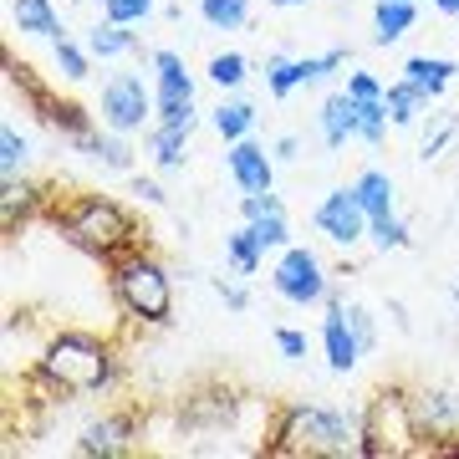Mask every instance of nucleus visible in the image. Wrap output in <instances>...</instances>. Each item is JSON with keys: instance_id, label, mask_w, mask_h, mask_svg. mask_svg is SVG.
Masks as SVG:
<instances>
[{"instance_id": "obj_11", "label": "nucleus", "mask_w": 459, "mask_h": 459, "mask_svg": "<svg viewBox=\"0 0 459 459\" xmlns=\"http://www.w3.org/2000/svg\"><path fill=\"white\" fill-rule=\"evenodd\" d=\"M225 169H230V179H235L240 195H265V189H276V153L265 143H255V138L225 143Z\"/></svg>"}, {"instance_id": "obj_40", "label": "nucleus", "mask_w": 459, "mask_h": 459, "mask_svg": "<svg viewBox=\"0 0 459 459\" xmlns=\"http://www.w3.org/2000/svg\"><path fill=\"white\" fill-rule=\"evenodd\" d=\"M214 291H220V301H225L230 312H246L250 307V291L240 286V281H214Z\"/></svg>"}, {"instance_id": "obj_44", "label": "nucleus", "mask_w": 459, "mask_h": 459, "mask_svg": "<svg viewBox=\"0 0 459 459\" xmlns=\"http://www.w3.org/2000/svg\"><path fill=\"white\" fill-rule=\"evenodd\" d=\"M434 11L439 16H459V0H434Z\"/></svg>"}, {"instance_id": "obj_26", "label": "nucleus", "mask_w": 459, "mask_h": 459, "mask_svg": "<svg viewBox=\"0 0 459 459\" xmlns=\"http://www.w3.org/2000/svg\"><path fill=\"white\" fill-rule=\"evenodd\" d=\"M352 189H358L368 220H373V214H394V179H388L383 169H362L358 179H352Z\"/></svg>"}, {"instance_id": "obj_27", "label": "nucleus", "mask_w": 459, "mask_h": 459, "mask_svg": "<svg viewBox=\"0 0 459 459\" xmlns=\"http://www.w3.org/2000/svg\"><path fill=\"white\" fill-rule=\"evenodd\" d=\"M204 77H210L220 92H235V87L250 77V56L246 51H214L210 66H204Z\"/></svg>"}, {"instance_id": "obj_46", "label": "nucleus", "mask_w": 459, "mask_h": 459, "mask_svg": "<svg viewBox=\"0 0 459 459\" xmlns=\"http://www.w3.org/2000/svg\"><path fill=\"white\" fill-rule=\"evenodd\" d=\"M455 312H459V286H455Z\"/></svg>"}, {"instance_id": "obj_35", "label": "nucleus", "mask_w": 459, "mask_h": 459, "mask_svg": "<svg viewBox=\"0 0 459 459\" xmlns=\"http://www.w3.org/2000/svg\"><path fill=\"white\" fill-rule=\"evenodd\" d=\"M153 5L159 0H102V16L117 21V26H143L153 16Z\"/></svg>"}, {"instance_id": "obj_15", "label": "nucleus", "mask_w": 459, "mask_h": 459, "mask_svg": "<svg viewBox=\"0 0 459 459\" xmlns=\"http://www.w3.org/2000/svg\"><path fill=\"white\" fill-rule=\"evenodd\" d=\"M11 26L21 36H36V41H62L66 36L56 0H11Z\"/></svg>"}, {"instance_id": "obj_23", "label": "nucleus", "mask_w": 459, "mask_h": 459, "mask_svg": "<svg viewBox=\"0 0 459 459\" xmlns=\"http://www.w3.org/2000/svg\"><path fill=\"white\" fill-rule=\"evenodd\" d=\"M225 261H230L235 276H255V271L265 265V250H261V240H255V230L250 225H240V230H230L225 235Z\"/></svg>"}, {"instance_id": "obj_43", "label": "nucleus", "mask_w": 459, "mask_h": 459, "mask_svg": "<svg viewBox=\"0 0 459 459\" xmlns=\"http://www.w3.org/2000/svg\"><path fill=\"white\" fill-rule=\"evenodd\" d=\"M424 455H434V459H449V455H459V434H444V439L424 444Z\"/></svg>"}, {"instance_id": "obj_4", "label": "nucleus", "mask_w": 459, "mask_h": 459, "mask_svg": "<svg viewBox=\"0 0 459 459\" xmlns=\"http://www.w3.org/2000/svg\"><path fill=\"white\" fill-rule=\"evenodd\" d=\"M108 286H113L117 312L138 327H169L174 322V276L143 246L108 265Z\"/></svg>"}, {"instance_id": "obj_13", "label": "nucleus", "mask_w": 459, "mask_h": 459, "mask_svg": "<svg viewBox=\"0 0 459 459\" xmlns=\"http://www.w3.org/2000/svg\"><path fill=\"white\" fill-rule=\"evenodd\" d=\"M322 352H327L332 373H352L362 362V342L352 332V322H347V301L337 291L327 296V316H322Z\"/></svg>"}, {"instance_id": "obj_41", "label": "nucleus", "mask_w": 459, "mask_h": 459, "mask_svg": "<svg viewBox=\"0 0 459 459\" xmlns=\"http://www.w3.org/2000/svg\"><path fill=\"white\" fill-rule=\"evenodd\" d=\"M271 153H276V164H296V159H301V138H296V133H281Z\"/></svg>"}, {"instance_id": "obj_7", "label": "nucleus", "mask_w": 459, "mask_h": 459, "mask_svg": "<svg viewBox=\"0 0 459 459\" xmlns=\"http://www.w3.org/2000/svg\"><path fill=\"white\" fill-rule=\"evenodd\" d=\"M98 117H102V128H113V133H138L153 117V87L138 72L108 77L102 82V98H98Z\"/></svg>"}, {"instance_id": "obj_16", "label": "nucleus", "mask_w": 459, "mask_h": 459, "mask_svg": "<svg viewBox=\"0 0 459 459\" xmlns=\"http://www.w3.org/2000/svg\"><path fill=\"white\" fill-rule=\"evenodd\" d=\"M77 153L92 159V164L113 169V174H133V148H128V133H113V128H92L87 138H77Z\"/></svg>"}, {"instance_id": "obj_21", "label": "nucleus", "mask_w": 459, "mask_h": 459, "mask_svg": "<svg viewBox=\"0 0 459 459\" xmlns=\"http://www.w3.org/2000/svg\"><path fill=\"white\" fill-rule=\"evenodd\" d=\"M255 102H246V98H230V102H220L210 113V128L225 138V143H235V138H250L255 133Z\"/></svg>"}, {"instance_id": "obj_6", "label": "nucleus", "mask_w": 459, "mask_h": 459, "mask_svg": "<svg viewBox=\"0 0 459 459\" xmlns=\"http://www.w3.org/2000/svg\"><path fill=\"white\" fill-rule=\"evenodd\" d=\"M271 291L281 301H291V307H327L332 276L316 250L286 246V250H276V265H271Z\"/></svg>"}, {"instance_id": "obj_25", "label": "nucleus", "mask_w": 459, "mask_h": 459, "mask_svg": "<svg viewBox=\"0 0 459 459\" xmlns=\"http://www.w3.org/2000/svg\"><path fill=\"white\" fill-rule=\"evenodd\" d=\"M307 87V77H301V56H265V92L276 102H286L291 92H301Z\"/></svg>"}, {"instance_id": "obj_39", "label": "nucleus", "mask_w": 459, "mask_h": 459, "mask_svg": "<svg viewBox=\"0 0 459 459\" xmlns=\"http://www.w3.org/2000/svg\"><path fill=\"white\" fill-rule=\"evenodd\" d=\"M347 98H383V82H377L373 72H347Z\"/></svg>"}, {"instance_id": "obj_8", "label": "nucleus", "mask_w": 459, "mask_h": 459, "mask_svg": "<svg viewBox=\"0 0 459 459\" xmlns=\"http://www.w3.org/2000/svg\"><path fill=\"white\" fill-rule=\"evenodd\" d=\"M312 225L327 235L332 246L352 250L358 240H368V210H362V199L352 184H342V189H327L322 195V204L312 210Z\"/></svg>"}, {"instance_id": "obj_2", "label": "nucleus", "mask_w": 459, "mask_h": 459, "mask_svg": "<svg viewBox=\"0 0 459 459\" xmlns=\"http://www.w3.org/2000/svg\"><path fill=\"white\" fill-rule=\"evenodd\" d=\"M47 214H51V225H56V235H62L66 246L92 255V261H102V265H113L117 255H128V250L143 246L138 220L128 214V204H117L113 195H98V189L56 199Z\"/></svg>"}, {"instance_id": "obj_29", "label": "nucleus", "mask_w": 459, "mask_h": 459, "mask_svg": "<svg viewBox=\"0 0 459 459\" xmlns=\"http://www.w3.org/2000/svg\"><path fill=\"white\" fill-rule=\"evenodd\" d=\"M153 123H164V128H184V133H195V123H199V108H195V98H174V92H153Z\"/></svg>"}, {"instance_id": "obj_19", "label": "nucleus", "mask_w": 459, "mask_h": 459, "mask_svg": "<svg viewBox=\"0 0 459 459\" xmlns=\"http://www.w3.org/2000/svg\"><path fill=\"white\" fill-rule=\"evenodd\" d=\"M413 21H419V5H409V0H377L373 5V41L377 47H394V41H403L413 31Z\"/></svg>"}, {"instance_id": "obj_14", "label": "nucleus", "mask_w": 459, "mask_h": 459, "mask_svg": "<svg viewBox=\"0 0 459 459\" xmlns=\"http://www.w3.org/2000/svg\"><path fill=\"white\" fill-rule=\"evenodd\" d=\"M398 77L403 82H413L419 92H424L429 102H439L444 92H449V82L459 77V62H449V56H429V51H419V56H409V62L398 66Z\"/></svg>"}, {"instance_id": "obj_22", "label": "nucleus", "mask_w": 459, "mask_h": 459, "mask_svg": "<svg viewBox=\"0 0 459 459\" xmlns=\"http://www.w3.org/2000/svg\"><path fill=\"white\" fill-rule=\"evenodd\" d=\"M383 102H388V117H394V128H413V123L429 113V98H424V92H419L413 82H403V77L383 87Z\"/></svg>"}, {"instance_id": "obj_32", "label": "nucleus", "mask_w": 459, "mask_h": 459, "mask_svg": "<svg viewBox=\"0 0 459 459\" xmlns=\"http://www.w3.org/2000/svg\"><path fill=\"white\" fill-rule=\"evenodd\" d=\"M26 164H31V143L16 123H5L0 128V174H26Z\"/></svg>"}, {"instance_id": "obj_31", "label": "nucleus", "mask_w": 459, "mask_h": 459, "mask_svg": "<svg viewBox=\"0 0 459 459\" xmlns=\"http://www.w3.org/2000/svg\"><path fill=\"white\" fill-rule=\"evenodd\" d=\"M358 102V138L362 143H383V133H388V123H394V117H388V102L383 98H352Z\"/></svg>"}, {"instance_id": "obj_20", "label": "nucleus", "mask_w": 459, "mask_h": 459, "mask_svg": "<svg viewBox=\"0 0 459 459\" xmlns=\"http://www.w3.org/2000/svg\"><path fill=\"white\" fill-rule=\"evenodd\" d=\"M148 66H153V92H174V98H195V77H189V66H184L179 51H148Z\"/></svg>"}, {"instance_id": "obj_1", "label": "nucleus", "mask_w": 459, "mask_h": 459, "mask_svg": "<svg viewBox=\"0 0 459 459\" xmlns=\"http://www.w3.org/2000/svg\"><path fill=\"white\" fill-rule=\"evenodd\" d=\"M123 377V358L117 347L98 332H82V327H62L51 332L36 362L26 368V383L47 394V403H72V398H92V394H108L117 388Z\"/></svg>"}, {"instance_id": "obj_36", "label": "nucleus", "mask_w": 459, "mask_h": 459, "mask_svg": "<svg viewBox=\"0 0 459 459\" xmlns=\"http://www.w3.org/2000/svg\"><path fill=\"white\" fill-rule=\"evenodd\" d=\"M455 113H439V123H434V128L424 133V148H419V159H439L444 148H449V138H455Z\"/></svg>"}, {"instance_id": "obj_17", "label": "nucleus", "mask_w": 459, "mask_h": 459, "mask_svg": "<svg viewBox=\"0 0 459 459\" xmlns=\"http://www.w3.org/2000/svg\"><path fill=\"white\" fill-rule=\"evenodd\" d=\"M316 128H322V143L327 148H347L358 138V102L347 98V92H332L322 102V113H316Z\"/></svg>"}, {"instance_id": "obj_24", "label": "nucleus", "mask_w": 459, "mask_h": 459, "mask_svg": "<svg viewBox=\"0 0 459 459\" xmlns=\"http://www.w3.org/2000/svg\"><path fill=\"white\" fill-rule=\"evenodd\" d=\"M148 153H153L159 169H184V159H189V133L153 123V128H148Z\"/></svg>"}, {"instance_id": "obj_45", "label": "nucleus", "mask_w": 459, "mask_h": 459, "mask_svg": "<svg viewBox=\"0 0 459 459\" xmlns=\"http://www.w3.org/2000/svg\"><path fill=\"white\" fill-rule=\"evenodd\" d=\"M265 5H276V11H296V5H307V0H265Z\"/></svg>"}, {"instance_id": "obj_10", "label": "nucleus", "mask_w": 459, "mask_h": 459, "mask_svg": "<svg viewBox=\"0 0 459 459\" xmlns=\"http://www.w3.org/2000/svg\"><path fill=\"white\" fill-rule=\"evenodd\" d=\"M413 419H419V434L424 444L444 439V434H459V388H444V383H424V388H409ZM419 444V455H424Z\"/></svg>"}, {"instance_id": "obj_42", "label": "nucleus", "mask_w": 459, "mask_h": 459, "mask_svg": "<svg viewBox=\"0 0 459 459\" xmlns=\"http://www.w3.org/2000/svg\"><path fill=\"white\" fill-rule=\"evenodd\" d=\"M133 195H138V199H143V204H164V189H159V184H153V179H143V174H133Z\"/></svg>"}, {"instance_id": "obj_3", "label": "nucleus", "mask_w": 459, "mask_h": 459, "mask_svg": "<svg viewBox=\"0 0 459 459\" xmlns=\"http://www.w3.org/2000/svg\"><path fill=\"white\" fill-rule=\"evenodd\" d=\"M261 455L271 459L358 455V413H337L327 403H281L261 434Z\"/></svg>"}, {"instance_id": "obj_12", "label": "nucleus", "mask_w": 459, "mask_h": 459, "mask_svg": "<svg viewBox=\"0 0 459 459\" xmlns=\"http://www.w3.org/2000/svg\"><path fill=\"white\" fill-rule=\"evenodd\" d=\"M41 210H51V195L26 174H0V230L5 240H16V230H26Z\"/></svg>"}, {"instance_id": "obj_5", "label": "nucleus", "mask_w": 459, "mask_h": 459, "mask_svg": "<svg viewBox=\"0 0 459 459\" xmlns=\"http://www.w3.org/2000/svg\"><path fill=\"white\" fill-rule=\"evenodd\" d=\"M419 419H413V403H409V388H377L358 413V455L362 459H403V455H419Z\"/></svg>"}, {"instance_id": "obj_9", "label": "nucleus", "mask_w": 459, "mask_h": 459, "mask_svg": "<svg viewBox=\"0 0 459 459\" xmlns=\"http://www.w3.org/2000/svg\"><path fill=\"white\" fill-rule=\"evenodd\" d=\"M138 413L133 409H113V413H102V419H87L82 434H77V455L82 459H117V455H128L133 444H138Z\"/></svg>"}, {"instance_id": "obj_18", "label": "nucleus", "mask_w": 459, "mask_h": 459, "mask_svg": "<svg viewBox=\"0 0 459 459\" xmlns=\"http://www.w3.org/2000/svg\"><path fill=\"white\" fill-rule=\"evenodd\" d=\"M82 47L92 51V62H113V56H128V51H138V36H133V26H117V21H92L82 31Z\"/></svg>"}, {"instance_id": "obj_47", "label": "nucleus", "mask_w": 459, "mask_h": 459, "mask_svg": "<svg viewBox=\"0 0 459 459\" xmlns=\"http://www.w3.org/2000/svg\"><path fill=\"white\" fill-rule=\"evenodd\" d=\"M409 5H419V0H409Z\"/></svg>"}, {"instance_id": "obj_38", "label": "nucleus", "mask_w": 459, "mask_h": 459, "mask_svg": "<svg viewBox=\"0 0 459 459\" xmlns=\"http://www.w3.org/2000/svg\"><path fill=\"white\" fill-rule=\"evenodd\" d=\"M276 347H281V358H286V362H301V358H307V332L276 327Z\"/></svg>"}, {"instance_id": "obj_30", "label": "nucleus", "mask_w": 459, "mask_h": 459, "mask_svg": "<svg viewBox=\"0 0 459 459\" xmlns=\"http://www.w3.org/2000/svg\"><path fill=\"white\" fill-rule=\"evenodd\" d=\"M51 56H56V72H62V82H87V72H92V51H87L82 41L62 36V41H51Z\"/></svg>"}, {"instance_id": "obj_33", "label": "nucleus", "mask_w": 459, "mask_h": 459, "mask_svg": "<svg viewBox=\"0 0 459 459\" xmlns=\"http://www.w3.org/2000/svg\"><path fill=\"white\" fill-rule=\"evenodd\" d=\"M246 225L255 230V240H261L265 255H276V250L291 246V225H286V210H271V214H261V220H246Z\"/></svg>"}, {"instance_id": "obj_37", "label": "nucleus", "mask_w": 459, "mask_h": 459, "mask_svg": "<svg viewBox=\"0 0 459 459\" xmlns=\"http://www.w3.org/2000/svg\"><path fill=\"white\" fill-rule=\"evenodd\" d=\"M347 322H352V332H358L362 352H373V347H377V327H373V316H368V307L347 301Z\"/></svg>"}, {"instance_id": "obj_28", "label": "nucleus", "mask_w": 459, "mask_h": 459, "mask_svg": "<svg viewBox=\"0 0 459 459\" xmlns=\"http://www.w3.org/2000/svg\"><path fill=\"white\" fill-rule=\"evenodd\" d=\"M199 21L210 31H240L250 21V0H199Z\"/></svg>"}, {"instance_id": "obj_34", "label": "nucleus", "mask_w": 459, "mask_h": 459, "mask_svg": "<svg viewBox=\"0 0 459 459\" xmlns=\"http://www.w3.org/2000/svg\"><path fill=\"white\" fill-rule=\"evenodd\" d=\"M368 240H373L377 250H403L409 246V225H403L398 214H373V220H368Z\"/></svg>"}]
</instances>
